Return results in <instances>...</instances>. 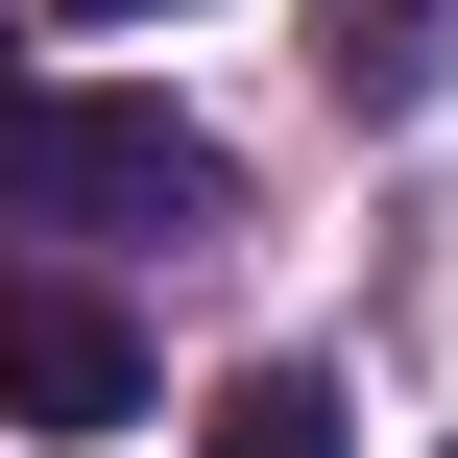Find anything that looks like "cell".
I'll return each mask as SVG.
<instances>
[{
  "instance_id": "cell-1",
  "label": "cell",
  "mask_w": 458,
  "mask_h": 458,
  "mask_svg": "<svg viewBox=\"0 0 458 458\" xmlns=\"http://www.w3.org/2000/svg\"><path fill=\"white\" fill-rule=\"evenodd\" d=\"M217 217V145L169 97H0V242L97 266V242H193Z\"/></svg>"
},
{
  "instance_id": "cell-2",
  "label": "cell",
  "mask_w": 458,
  "mask_h": 458,
  "mask_svg": "<svg viewBox=\"0 0 458 458\" xmlns=\"http://www.w3.org/2000/svg\"><path fill=\"white\" fill-rule=\"evenodd\" d=\"M0 411L24 435H145V314L97 266H48V242L0 266Z\"/></svg>"
},
{
  "instance_id": "cell-3",
  "label": "cell",
  "mask_w": 458,
  "mask_h": 458,
  "mask_svg": "<svg viewBox=\"0 0 458 458\" xmlns=\"http://www.w3.org/2000/svg\"><path fill=\"white\" fill-rule=\"evenodd\" d=\"M193 458H362V435H338V386H314V362H242V386L193 411Z\"/></svg>"
},
{
  "instance_id": "cell-4",
  "label": "cell",
  "mask_w": 458,
  "mask_h": 458,
  "mask_svg": "<svg viewBox=\"0 0 458 458\" xmlns=\"http://www.w3.org/2000/svg\"><path fill=\"white\" fill-rule=\"evenodd\" d=\"M435 48H458L435 0H386V24H338V97H386V121H411V97H435Z\"/></svg>"
},
{
  "instance_id": "cell-5",
  "label": "cell",
  "mask_w": 458,
  "mask_h": 458,
  "mask_svg": "<svg viewBox=\"0 0 458 458\" xmlns=\"http://www.w3.org/2000/svg\"><path fill=\"white\" fill-rule=\"evenodd\" d=\"M72 24H193V0H72Z\"/></svg>"
},
{
  "instance_id": "cell-6",
  "label": "cell",
  "mask_w": 458,
  "mask_h": 458,
  "mask_svg": "<svg viewBox=\"0 0 458 458\" xmlns=\"http://www.w3.org/2000/svg\"><path fill=\"white\" fill-rule=\"evenodd\" d=\"M0 97H24V72H0Z\"/></svg>"
}]
</instances>
